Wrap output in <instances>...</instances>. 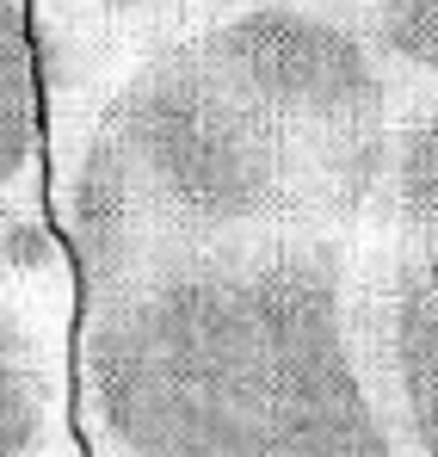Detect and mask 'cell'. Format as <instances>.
Instances as JSON below:
<instances>
[{
    "instance_id": "4",
    "label": "cell",
    "mask_w": 438,
    "mask_h": 457,
    "mask_svg": "<svg viewBox=\"0 0 438 457\" xmlns=\"http://www.w3.org/2000/svg\"><path fill=\"white\" fill-rule=\"evenodd\" d=\"M365 228L420 247L438 266V87L395 99V124L383 143V173Z\"/></svg>"
},
{
    "instance_id": "2",
    "label": "cell",
    "mask_w": 438,
    "mask_h": 457,
    "mask_svg": "<svg viewBox=\"0 0 438 457\" xmlns=\"http://www.w3.org/2000/svg\"><path fill=\"white\" fill-rule=\"evenodd\" d=\"M359 235L167 247L80 291L93 457H395L352 346Z\"/></svg>"
},
{
    "instance_id": "1",
    "label": "cell",
    "mask_w": 438,
    "mask_h": 457,
    "mask_svg": "<svg viewBox=\"0 0 438 457\" xmlns=\"http://www.w3.org/2000/svg\"><path fill=\"white\" fill-rule=\"evenodd\" d=\"M395 80L359 19L241 0L161 37L93 112L62 179L74 291L167 247L359 235Z\"/></svg>"
},
{
    "instance_id": "3",
    "label": "cell",
    "mask_w": 438,
    "mask_h": 457,
    "mask_svg": "<svg viewBox=\"0 0 438 457\" xmlns=\"http://www.w3.org/2000/svg\"><path fill=\"white\" fill-rule=\"evenodd\" d=\"M352 346L389 452L438 457V266L376 228L352 247Z\"/></svg>"
},
{
    "instance_id": "5",
    "label": "cell",
    "mask_w": 438,
    "mask_h": 457,
    "mask_svg": "<svg viewBox=\"0 0 438 457\" xmlns=\"http://www.w3.org/2000/svg\"><path fill=\"white\" fill-rule=\"evenodd\" d=\"M56 433V359L31 315L0 297V457H44Z\"/></svg>"
},
{
    "instance_id": "6",
    "label": "cell",
    "mask_w": 438,
    "mask_h": 457,
    "mask_svg": "<svg viewBox=\"0 0 438 457\" xmlns=\"http://www.w3.org/2000/svg\"><path fill=\"white\" fill-rule=\"evenodd\" d=\"M44 143V56L31 0H0V204L31 173Z\"/></svg>"
},
{
    "instance_id": "7",
    "label": "cell",
    "mask_w": 438,
    "mask_h": 457,
    "mask_svg": "<svg viewBox=\"0 0 438 457\" xmlns=\"http://www.w3.org/2000/svg\"><path fill=\"white\" fill-rule=\"evenodd\" d=\"M352 19L395 87H438V0H359Z\"/></svg>"
},
{
    "instance_id": "8",
    "label": "cell",
    "mask_w": 438,
    "mask_h": 457,
    "mask_svg": "<svg viewBox=\"0 0 438 457\" xmlns=\"http://www.w3.org/2000/svg\"><path fill=\"white\" fill-rule=\"evenodd\" d=\"M105 25H192V19H211L222 6H241V0H87Z\"/></svg>"
},
{
    "instance_id": "9",
    "label": "cell",
    "mask_w": 438,
    "mask_h": 457,
    "mask_svg": "<svg viewBox=\"0 0 438 457\" xmlns=\"http://www.w3.org/2000/svg\"><path fill=\"white\" fill-rule=\"evenodd\" d=\"M309 6H327V12H346V19L359 12V0H309Z\"/></svg>"
}]
</instances>
